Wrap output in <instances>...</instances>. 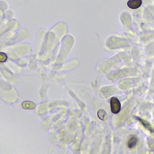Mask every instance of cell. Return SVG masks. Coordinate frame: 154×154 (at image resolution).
<instances>
[{"label": "cell", "mask_w": 154, "mask_h": 154, "mask_svg": "<svg viewBox=\"0 0 154 154\" xmlns=\"http://www.w3.org/2000/svg\"><path fill=\"white\" fill-rule=\"evenodd\" d=\"M110 108L111 111L113 114H118L121 110V103L117 98L113 97L110 99Z\"/></svg>", "instance_id": "obj_1"}, {"label": "cell", "mask_w": 154, "mask_h": 154, "mask_svg": "<svg viewBox=\"0 0 154 154\" xmlns=\"http://www.w3.org/2000/svg\"><path fill=\"white\" fill-rule=\"evenodd\" d=\"M142 5V0H129L127 5L131 9H136Z\"/></svg>", "instance_id": "obj_2"}, {"label": "cell", "mask_w": 154, "mask_h": 154, "mask_svg": "<svg viewBox=\"0 0 154 154\" xmlns=\"http://www.w3.org/2000/svg\"><path fill=\"white\" fill-rule=\"evenodd\" d=\"M35 103L29 101H25L24 102H23L22 104V107L25 110H31L33 109L34 108H35Z\"/></svg>", "instance_id": "obj_3"}, {"label": "cell", "mask_w": 154, "mask_h": 154, "mask_svg": "<svg viewBox=\"0 0 154 154\" xmlns=\"http://www.w3.org/2000/svg\"><path fill=\"white\" fill-rule=\"evenodd\" d=\"M98 117L100 120H106L108 118V115L106 112L103 109H100L98 112Z\"/></svg>", "instance_id": "obj_4"}, {"label": "cell", "mask_w": 154, "mask_h": 154, "mask_svg": "<svg viewBox=\"0 0 154 154\" xmlns=\"http://www.w3.org/2000/svg\"><path fill=\"white\" fill-rule=\"evenodd\" d=\"M137 138L136 136H133L131 137L128 142V146L129 148H133L135 147V146L137 144Z\"/></svg>", "instance_id": "obj_5"}, {"label": "cell", "mask_w": 154, "mask_h": 154, "mask_svg": "<svg viewBox=\"0 0 154 154\" xmlns=\"http://www.w3.org/2000/svg\"><path fill=\"white\" fill-rule=\"evenodd\" d=\"M138 119H139V121L142 123V125H143L145 128H147V129H149L151 132H153V128L152 127V126L151 125V124H150V123L148 121H147L146 120H144L142 118H138Z\"/></svg>", "instance_id": "obj_6"}, {"label": "cell", "mask_w": 154, "mask_h": 154, "mask_svg": "<svg viewBox=\"0 0 154 154\" xmlns=\"http://www.w3.org/2000/svg\"><path fill=\"white\" fill-rule=\"evenodd\" d=\"M7 59V56L5 53L1 52L0 53V62H4L6 61Z\"/></svg>", "instance_id": "obj_7"}]
</instances>
